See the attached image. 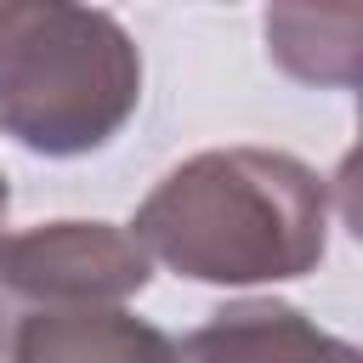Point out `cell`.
I'll return each mask as SVG.
<instances>
[{
  "mask_svg": "<svg viewBox=\"0 0 363 363\" xmlns=\"http://www.w3.org/2000/svg\"><path fill=\"white\" fill-rule=\"evenodd\" d=\"M323 176L267 147L199 153L136 210V244L204 284L301 278L323 261Z\"/></svg>",
  "mask_w": 363,
  "mask_h": 363,
  "instance_id": "obj_1",
  "label": "cell"
},
{
  "mask_svg": "<svg viewBox=\"0 0 363 363\" xmlns=\"http://www.w3.org/2000/svg\"><path fill=\"white\" fill-rule=\"evenodd\" d=\"M142 96L130 34L85 6H0V125L34 153L102 147Z\"/></svg>",
  "mask_w": 363,
  "mask_h": 363,
  "instance_id": "obj_2",
  "label": "cell"
},
{
  "mask_svg": "<svg viewBox=\"0 0 363 363\" xmlns=\"http://www.w3.org/2000/svg\"><path fill=\"white\" fill-rule=\"evenodd\" d=\"M142 284H147V250L108 221H45L0 238L6 301L11 295L51 301V312H68V306L125 301Z\"/></svg>",
  "mask_w": 363,
  "mask_h": 363,
  "instance_id": "obj_3",
  "label": "cell"
},
{
  "mask_svg": "<svg viewBox=\"0 0 363 363\" xmlns=\"http://www.w3.org/2000/svg\"><path fill=\"white\" fill-rule=\"evenodd\" d=\"M176 363H357V352L312 329L295 306L250 301V306L216 312V323L187 335Z\"/></svg>",
  "mask_w": 363,
  "mask_h": 363,
  "instance_id": "obj_4",
  "label": "cell"
},
{
  "mask_svg": "<svg viewBox=\"0 0 363 363\" xmlns=\"http://www.w3.org/2000/svg\"><path fill=\"white\" fill-rule=\"evenodd\" d=\"M11 363H176V346L125 312L68 306L23 318Z\"/></svg>",
  "mask_w": 363,
  "mask_h": 363,
  "instance_id": "obj_5",
  "label": "cell"
},
{
  "mask_svg": "<svg viewBox=\"0 0 363 363\" xmlns=\"http://www.w3.org/2000/svg\"><path fill=\"white\" fill-rule=\"evenodd\" d=\"M6 312H11V301H6V289H0V352H6Z\"/></svg>",
  "mask_w": 363,
  "mask_h": 363,
  "instance_id": "obj_6",
  "label": "cell"
},
{
  "mask_svg": "<svg viewBox=\"0 0 363 363\" xmlns=\"http://www.w3.org/2000/svg\"><path fill=\"white\" fill-rule=\"evenodd\" d=\"M6 199H11V193H6V176H0V216H6Z\"/></svg>",
  "mask_w": 363,
  "mask_h": 363,
  "instance_id": "obj_7",
  "label": "cell"
}]
</instances>
